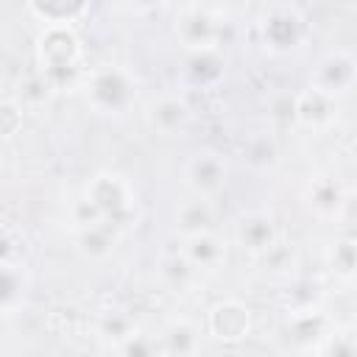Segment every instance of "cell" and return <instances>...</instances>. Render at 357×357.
I'll return each instance as SVG.
<instances>
[{
	"mask_svg": "<svg viewBox=\"0 0 357 357\" xmlns=\"http://www.w3.org/2000/svg\"><path fill=\"white\" fill-rule=\"evenodd\" d=\"M36 73L53 92L73 89L81 84L84 67V45L73 25H45L36 36Z\"/></svg>",
	"mask_w": 357,
	"mask_h": 357,
	"instance_id": "6da1fadb",
	"label": "cell"
},
{
	"mask_svg": "<svg viewBox=\"0 0 357 357\" xmlns=\"http://www.w3.org/2000/svg\"><path fill=\"white\" fill-rule=\"evenodd\" d=\"M78 89L89 112L100 117H114V120L126 117L139 98V81L123 64H98L86 70Z\"/></svg>",
	"mask_w": 357,
	"mask_h": 357,
	"instance_id": "7a4b0ae2",
	"label": "cell"
},
{
	"mask_svg": "<svg viewBox=\"0 0 357 357\" xmlns=\"http://www.w3.org/2000/svg\"><path fill=\"white\" fill-rule=\"evenodd\" d=\"M259 42L271 56H296L310 42V22L293 3H273L257 22Z\"/></svg>",
	"mask_w": 357,
	"mask_h": 357,
	"instance_id": "3957f363",
	"label": "cell"
},
{
	"mask_svg": "<svg viewBox=\"0 0 357 357\" xmlns=\"http://www.w3.org/2000/svg\"><path fill=\"white\" fill-rule=\"evenodd\" d=\"M103 218H109L112 223H117L123 231L137 220L139 215V206H137V195H134V187L128 184L126 176L120 173H112V170H100L95 173L86 187L81 190Z\"/></svg>",
	"mask_w": 357,
	"mask_h": 357,
	"instance_id": "277c9868",
	"label": "cell"
},
{
	"mask_svg": "<svg viewBox=\"0 0 357 357\" xmlns=\"http://www.w3.org/2000/svg\"><path fill=\"white\" fill-rule=\"evenodd\" d=\"M310 89L326 95V98H346L351 95L357 84V59L349 47H332L321 53L310 70Z\"/></svg>",
	"mask_w": 357,
	"mask_h": 357,
	"instance_id": "5b68a950",
	"label": "cell"
},
{
	"mask_svg": "<svg viewBox=\"0 0 357 357\" xmlns=\"http://www.w3.org/2000/svg\"><path fill=\"white\" fill-rule=\"evenodd\" d=\"M181 176H184V184L192 195L215 198L229 184V162L215 148H198L187 156V162L181 167Z\"/></svg>",
	"mask_w": 357,
	"mask_h": 357,
	"instance_id": "8992f818",
	"label": "cell"
},
{
	"mask_svg": "<svg viewBox=\"0 0 357 357\" xmlns=\"http://www.w3.org/2000/svg\"><path fill=\"white\" fill-rule=\"evenodd\" d=\"M148 128L159 137H184L192 126V106L181 92H159L145 106Z\"/></svg>",
	"mask_w": 357,
	"mask_h": 357,
	"instance_id": "52a82bcc",
	"label": "cell"
},
{
	"mask_svg": "<svg viewBox=\"0 0 357 357\" xmlns=\"http://www.w3.org/2000/svg\"><path fill=\"white\" fill-rule=\"evenodd\" d=\"M349 204V192L343 181L335 173H315L304 184V206L318 218V220H340L343 209Z\"/></svg>",
	"mask_w": 357,
	"mask_h": 357,
	"instance_id": "ba28073f",
	"label": "cell"
},
{
	"mask_svg": "<svg viewBox=\"0 0 357 357\" xmlns=\"http://www.w3.org/2000/svg\"><path fill=\"white\" fill-rule=\"evenodd\" d=\"M234 243L251 254V257H262L268 254L276 243H279V226L273 220L271 212L265 209H248V212H240L237 220H234Z\"/></svg>",
	"mask_w": 357,
	"mask_h": 357,
	"instance_id": "9c48e42d",
	"label": "cell"
},
{
	"mask_svg": "<svg viewBox=\"0 0 357 357\" xmlns=\"http://www.w3.org/2000/svg\"><path fill=\"white\" fill-rule=\"evenodd\" d=\"M178 251L198 273H215L226 265L229 245L215 229H201V231L178 234Z\"/></svg>",
	"mask_w": 357,
	"mask_h": 357,
	"instance_id": "30bf717a",
	"label": "cell"
},
{
	"mask_svg": "<svg viewBox=\"0 0 357 357\" xmlns=\"http://www.w3.org/2000/svg\"><path fill=\"white\" fill-rule=\"evenodd\" d=\"M251 332V310L240 298H223L206 312V335L223 343H234L248 337Z\"/></svg>",
	"mask_w": 357,
	"mask_h": 357,
	"instance_id": "8fae6325",
	"label": "cell"
},
{
	"mask_svg": "<svg viewBox=\"0 0 357 357\" xmlns=\"http://www.w3.org/2000/svg\"><path fill=\"white\" fill-rule=\"evenodd\" d=\"M176 39L178 45L192 50H212L220 45V25L218 20L204 8H187L176 17Z\"/></svg>",
	"mask_w": 357,
	"mask_h": 357,
	"instance_id": "7c38bea8",
	"label": "cell"
},
{
	"mask_svg": "<svg viewBox=\"0 0 357 357\" xmlns=\"http://www.w3.org/2000/svg\"><path fill=\"white\" fill-rule=\"evenodd\" d=\"M73 231H75V248L92 262L109 259L117 251L120 237H123V229L117 223H112L109 218H100V220L81 226V229H73Z\"/></svg>",
	"mask_w": 357,
	"mask_h": 357,
	"instance_id": "4fadbf2b",
	"label": "cell"
},
{
	"mask_svg": "<svg viewBox=\"0 0 357 357\" xmlns=\"http://www.w3.org/2000/svg\"><path fill=\"white\" fill-rule=\"evenodd\" d=\"M293 120L307 128V131H321V128H329L335 120H337V100L335 98H326L315 89H301L293 100Z\"/></svg>",
	"mask_w": 357,
	"mask_h": 357,
	"instance_id": "5bb4252c",
	"label": "cell"
},
{
	"mask_svg": "<svg viewBox=\"0 0 357 357\" xmlns=\"http://www.w3.org/2000/svg\"><path fill=\"white\" fill-rule=\"evenodd\" d=\"M181 75H184V84L192 89H215L226 75V61L220 56V47L187 53Z\"/></svg>",
	"mask_w": 357,
	"mask_h": 357,
	"instance_id": "9a60e30c",
	"label": "cell"
},
{
	"mask_svg": "<svg viewBox=\"0 0 357 357\" xmlns=\"http://www.w3.org/2000/svg\"><path fill=\"white\" fill-rule=\"evenodd\" d=\"M31 276L25 265L14 259H0V315H14L28 301Z\"/></svg>",
	"mask_w": 357,
	"mask_h": 357,
	"instance_id": "2e32d148",
	"label": "cell"
},
{
	"mask_svg": "<svg viewBox=\"0 0 357 357\" xmlns=\"http://www.w3.org/2000/svg\"><path fill=\"white\" fill-rule=\"evenodd\" d=\"M201 326L190 318H173L159 332L156 349L162 354H195L201 351Z\"/></svg>",
	"mask_w": 357,
	"mask_h": 357,
	"instance_id": "e0dca14e",
	"label": "cell"
},
{
	"mask_svg": "<svg viewBox=\"0 0 357 357\" xmlns=\"http://www.w3.org/2000/svg\"><path fill=\"white\" fill-rule=\"evenodd\" d=\"M25 6L45 25H73L89 11L92 0H25Z\"/></svg>",
	"mask_w": 357,
	"mask_h": 357,
	"instance_id": "ac0fdd59",
	"label": "cell"
},
{
	"mask_svg": "<svg viewBox=\"0 0 357 357\" xmlns=\"http://www.w3.org/2000/svg\"><path fill=\"white\" fill-rule=\"evenodd\" d=\"M212 223H215V206H212V198L190 195L187 201H181V204L176 206V229H178V234H190V231L212 229Z\"/></svg>",
	"mask_w": 357,
	"mask_h": 357,
	"instance_id": "d6986e66",
	"label": "cell"
},
{
	"mask_svg": "<svg viewBox=\"0 0 357 357\" xmlns=\"http://www.w3.org/2000/svg\"><path fill=\"white\" fill-rule=\"evenodd\" d=\"M159 276H162V282L170 287V290H184V287H190L192 282H195V276H198V271L187 262V257L176 248V251H165L162 257H159Z\"/></svg>",
	"mask_w": 357,
	"mask_h": 357,
	"instance_id": "ffe728a7",
	"label": "cell"
},
{
	"mask_svg": "<svg viewBox=\"0 0 357 357\" xmlns=\"http://www.w3.org/2000/svg\"><path fill=\"white\" fill-rule=\"evenodd\" d=\"M329 271L343 284H351L354 282L357 257H354V240L351 237H340V240L332 243V248H329Z\"/></svg>",
	"mask_w": 357,
	"mask_h": 357,
	"instance_id": "44dd1931",
	"label": "cell"
},
{
	"mask_svg": "<svg viewBox=\"0 0 357 357\" xmlns=\"http://www.w3.org/2000/svg\"><path fill=\"white\" fill-rule=\"evenodd\" d=\"M315 351L318 354H335V357H351L357 351V335H354L351 326H343V329L335 326V329H329L321 337V343L315 346Z\"/></svg>",
	"mask_w": 357,
	"mask_h": 357,
	"instance_id": "7402d4cb",
	"label": "cell"
},
{
	"mask_svg": "<svg viewBox=\"0 0 357 357\" xmlns=\"http://www.w3.org/2000/svg\"><path fill=\"white\" fill-rule=\"evenodd\" d=\"M131 332H137V324H134L126 312H120V310H112V312H106V315L98 321V335H100L103 340H109L112 346H117L120 340H126Z\"/></svg>",
	"mask_w": 357,
	"mask_h": 357,
	"instance_id": "603a6c76",
	"label": "cell"
},
{
	"mask_svg": "<svg viewBox=\"0 0 357 357\" xmlns=\"http://www.w3.org/2000/svg\"><path fill=\"white\" fill-rule=\"evenodd\" d=\"M276 156H279V151H276V142H273L271 137L257 134V137H251V139H248L245 159H248V165H254L257 170L273 167V165H276Z\"/></svg>",
	"mask_w": 357,
	"mask_h": 357,
	"instance_id": "cb8c5ba5",
	"label": "cell"
},
{
	"mask_svg": "<svg viewBox=\"0 0 357 357\" xmlns=\"http://www.w3.org/2000/svg\"><path fill=\"white\" fill-rule=\"evenodd\" d=\"M25 123V109L17 100H0V139H11L20 134Z\"/></svg>",
	"mask_w": 357,
	"mask_h": 357,
	"instance_id": "d4e9b609",
	"label": "cell"
},
{
	"mask_svg": "<svg viewBox=\"0 0 357 357\" xmlns=\"http://www.w3.org/2000/svg\"><path fill=\"white\" fill-rule=\"evenodd\" d=\"M103 215L98 212V206L81 192L73 204H70V223H73V229H81V226H89V223H95V220H100Z\"/></svg>",
	"mask_w": 357,
	"mask_h": 357,
	"instance_id": "484cf974",
	"label": "cell"
},
{
	"mask_svg": "<svg viewBox=\"0 0 357 357\" xmlns=\"http://www.w3.org/2000/svg\"><path fill=\"white\" fill-rule=\"evenodd\" d=\"M114 349H117L120 354H128V357H145V354L159 351V349H156V340H153V337H148V335H142L139 329H137V332H131L126 340H120Z\"/></svg>",
	"mask_w": 357,
	"mask_h": 357,
	"instance_id": "4316f807",
	"label": "cell"
},
{
	"mask_svg": "<svg viewBox=\"0 0 357 357\" xmlns=\"http://www.w3.org/2000/svg\"><path fill=\"white\" fill-rule=\"evenodd\" d=\"M131 6H137V8H151V6H156L159 0H128Z\"/></svg>",
	"mask_w": 357,
	"mask_h": 357,
	"instance_id": "83f0119b",
	"label": "cell"
}]
</instances>
